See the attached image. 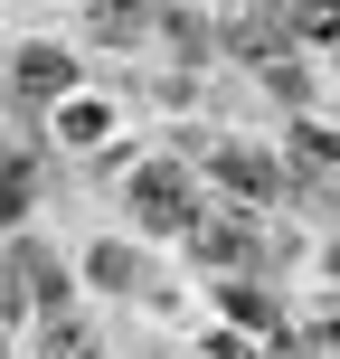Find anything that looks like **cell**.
Wrapping results in <instances>:
<instances>
[{"label":"cell","mask_w":340,"mask_h":359,"mask_svg":"<svg viewBox=\"0 0 340 359\" xmlns=\"http://www.w3.org/2000/svg\"><path fill=\"white\" fill-rule=\"evenodd\" d=\"M19 86H29V95H67V86H76V67H67L57 48H19Z\"/></svg>","instance_id":"6da1fadb"}]
</instances>
